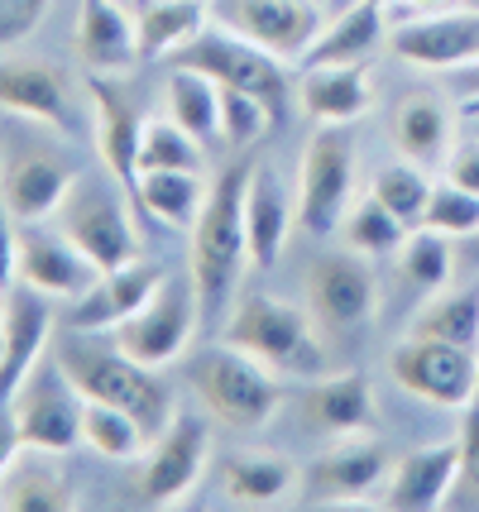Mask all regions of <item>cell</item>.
Listing matches in <instances>:
<instances>
[{"instance_id": "48", "label": "cell", "mask_w": 479, "mask_h": 512, "mask_svg": "<svg viewBox=\"0 0 479 512\" xmlns=\"http://www.w3.org/2000/svg\"><path fill=\"white\" fill-rule=\"evenodd\" d=\"M20 450H24V436H20V422H15V407L0 398V474L15 465Z\"/></svg>"}, {"instance_id": "7", "label": "cell", "mask_w": 479, "mask_h": 512, "mask_svg": "<svg viewBox=\"0 0 479 512\" xmlns=\"http://www.w3.org/2000/svg\"><path fill=\"white\" fill-rule=\"evenodd\" d=\"M297 230L336 235L355 201V134L350 125H317L297 163Z\"/></svg>"}, {"instance_id": "54", "label": "cell", "mask_w": 479, "mask_h": 512, "mask_svg": "<svg viewBox=\"0 0 479 512\" xmlns=\"http://www.w3.org/2000/svg\"><path fill=\"white\" fill-rule=\"evenodd\" d=\"M475 111H479V106H475Z\"/></svg>"}, {"instance_id": "11", "label": "cell", "mask_w": 479, "mask_h": 512, "mask_svg": "<svg viewBox=\"0 0 479 512\" xmlns=\"http://www.w3.org/2000/svg\"><path fill=\"white\" fill-rule=\"evenodd\" d=\"M388 374L393 383L412 393V398L432 402V407H470L479 388V355L451 340H432V335H403L388 350Z\"/></svg>"}, {"instance_id": "52", "label": "cell", "mask_w": 479, "mask_h": 512, "mask_svg": "<svg viewBox=\"0 0 479 512\" xmlns=\"http://www.w3.org/2000/svg\"><path fill=\"white\" fill-rule=\"evenodd\" d=\"M470 240H475V245H479V230H475V235H470Z\"/></svg>"}, {"instance_id": "31", "label": "cell", "mask_w": 479, "mask_h": 512, "mask_svg": "<svg viewBox=\"0 0 479 512\" xmlns=\"http://www.w3.org/2000/svg\"><path fill=\"white\" fill-rule=\"evenodd\" d=\"M130 192H135L139 206H144L149 216H159L163 225L192 230L206 206L211 182H206L202 173H192V168H144V173H135V187H130Z\"/></svg>"}, {"instance_id": "37", "label": "cell", "mask_w": 479, "mask_h": 512, "mask_svg": "<svg viewBox=\"0 0 479 512\" xmlns=\"http://www.w3.org/2000/svg\"><path fill=\"white\" fill-rule=\"evenodd\" d=\"M82 446L101 460H139L149 450V431L139 426L135 412L111 407V402H87L82 417Z\"/></svg>"}, {"instance_id": "51", "label": "cell", "mask_w": 479, "mask_h": 512, "mask_svg": "<svg viewBox=\"0 0 479 512\" xmlns=\"http://www.w3.org/2000/svg\"><path fill=\"white\" fill-rule=\"evenodd\" d=\"M326 5H331V10H341V5H350V0H326Z\"/></svg>"}, {"instance_id": "38", "label": "cell", "mask_w": 479, "mask_h": 512, "mask_svg": "<svg viewBox=\"0 0 479 512\" xmlns=\"http://www.w3.org/2000/svg\"><path fill=\"white\" fill-rule=\"evenodd\" d=\"M432 168H422V163H412V158H393V163H384L379 173H374V182H369V192L384 201L388 211L398 216V221L408 225V230H417L422 225V216H427V201H432Z\"/></svg>"}, {"instance_id": "4", "label": "cell", "mask_w": 479, "mask_h": 512, "mask_svg": "<svg viewBox=\"0 0 479 512\" xmlns=\"http://www.w3.org/2000/svg\"><path fill=\"white\" fill-rule=\"evenodd\" d=\"M187 388L197 393L206 417H216L221 426H235V431H259V426L274 422V412L283 407L278 374L254 355L235 350L230 340L206 345L202 355L187 364Z\"/></svg>"}, {"instance_id": "18", "label": "cell", "mask_w": 479, "mask_h": 512, "mask_svg": "<svg viewBox=\"0 0 479 512\" xmlns=\"http://www.w3.org/2000/svg\"><path fill=\"white\" fill-rule=\"evenodd\" d=\"M388 48L408 67L446 77L479 58V10H441V15L398 20L388 29Z\"/></svg>"}, {"instance_id": "46", "label": "cell", "mask_w": 479, "mask_h": 512, "mask_svg": "<svg viewBox=\"0 0 479 512\" xmlns=\"http://www.w3.org/2000/svg\"><path fill=\"white\" fill-rule=\"evenodd\" d=\"M15 259H20V216L0 197V283H15Z\"/></svg>"}, {"instance_id": "47", "label": "cell", "mask_w": 479, "mask_h": 512, "mask_svg": "<svg viewBox=\"0 0 479 512\" xmlns=\"http://www.w3.org/2000/svg\"><path fill=\"white\" fill-rule=\"evenodd\" d=\"M446 91L456 96L460 111H475L479 106V58L475 63H465V67H456V72H446Z\"/></svg>"}, {"instance_id": "3", "label": "cell", "mask_w": 479, "mask_h": 512, "mask_svg": "<svg viewBox=\"0 0 479 512\" xmlns=\"http://www.w3.org/2000/svg\"><path fill=\"white\" fill-rule=\"evenodd\" d=\"M221 340H230L235 350L254 355L259 364H269L278 379H321L331 369V345L317 331V321L307 307H293L274 292H250L235 302V312L226 316Z\"/></svg>"}, {"instance_id": "26", "label": "cell", "mask_w": 479, "mask_h": 512, "mask_svg": "<svg viewBox=\"0 0 479 512\" xmlns=\"http://www.w3.org/2000/svg\"><path fill=\"white\" fill-rule=\"evenodd\" d=\"M297 106L317 125H355L374 106L369 63H321L297 72Z\"/></svg>"}, {"instance_id": "25", "label": "cell", "mask_w": 479, "mask_h": 512, "mask_svg": "<svg viewBox=\"0 0 479 512\" xmlns=\"http://www.w3.org/2000/svg\"><path fill=\"white\" fill-rule=\"evenodd\" d=\"M302 422L307 431H317L326 441H341V436H365L379 407H374V388H369L365 374H321V379H307L302 388Z\"/></svg>"}, {"instance_id": "8", "label": "cell", "mask_w": 479, "mask_h": 512, "mask_svg": "<svg viewBox=\"0 0 479 512\" xmlns=\"http://www.w3.org/2000/svg\"><path fill=\"white\" fill-rule=\"evenodd\" d=\"M202 321V292L187 278H163V288L139 307L130 321H120L111 340L144 369H168L192 350V335Z\"/></svg>"}, {"instance_id": "49", "label": "cell", "mask_w": 479, "mask_h": 512, "mask_svg": "<svg viewBox=\"0 0 479 512\" xmlns=\"http://www.w3.org/2000/svg\"><path fill=\"white\" fill-rule=\"evenodd\" d=\"M460 115H465V130H475V134H479V111H460Z\"/></svg>"}, {"instance_id": "23", "label": "cell", "mask_w": 479, "mask_h": 512, "mask_svg": "<svg viewBox=\"0 0 479 512\" xmlns=\"http://www.w3.org/2000/svg\"><path fill=\"white\" fill-rule=\"evenodd\" d=\"M92 120H96V149L106 158V173L125 187H135L139 173V139L149 115L135 106V96L120 87V77L92 72Z\"/></svg>"}, {"instance_id": "24", "label": "cell", "mask_w": 479, "mask_h": 512, "mask_svg": "<svg viewBox=\"0 0 479 512\" xmlns=\"http://www.w3.org/2000/svg\"><path fill=\"white\" fill-rule=\"evenodd\" d=\"M53 335V297L29 283H10L5 297V359H0V398L10 402L15 388L29 379V369L48 355Z\"/></svg>"}, {"instance_id": "28", "label": "cell", "mask_w": 479, "mask_h": 512, "mask_svg": "<svg viewBox=\"0 0 479 512\" xmlns=\"http://www.w3.org/2000/svg\"><path fill=\"white\" fill-rule=\"evenodd\" d=\"M221 498L235 508H274L283 498H293L302 474L288 455L274 450H230L221 455Z\"/></svg>"}, {"instance_id": "13", "label": "cell", "mask_w": 479, "mask_h": 512, "mask_svg": "<svg viewBox=\"0 0 479 512\" xmlns=\"http://www.w3.org/2000/svg\"><path fill=\"white\" fill-rule=\"evenodd\" d=\"M82 178L72 154L34 139H10L0 154V197L20 221H53L72 182Z\"/></svg>"}, {"instance_id": "44", "label": "cell", "mask_w": 479, "mask_h": 512, "mask_svg": "<svg viewBox=\"0 0 479 512\" xmlns=\"http://www.w3.org/2000/svg\"><path fill=\"white\" fill-rule=\"evenodd\" d=\"M441 178L460 182L465 192H475L479 197V134L475 130H460V139L451 144V154L441 163Z\"/></svg>"}, {"instance_id": "35", "label": "cell", "mask_w": 479, "mask_h": 512, "mask_svg": "<svg viewBox=\"0 0 479 512\" xmlns=\"http://www.w3.org/2000/svg\"><path fill=\"white\" fill-rule=\"evenodd\" d=\"M336 235H341L345 249H355V254H365V259H388V254H398V249H403L408 225L398 221L384 201L369 192V197L350 201V211L341 216Z\"/></svg>"}, {"instance_id": "34", "label": "cell", "mask_w": 479, "mask_h": 512, "mask_svg": "<svg viewBox=\"0 0 479 512\" xmlns=\"http://www.w3.org/2000/svg\"><path fill=\"white\" fill-rule=\"evenodd\" d=\"M456 268H460V254L451 235H441L432 225L408 230V240L398 249V273H408V283L422 297H436L441 288H451L456 283Z\"/></svg>"}, {"instance_id": "5", "label": "cell", "mask_w": 479, "mask_h": 512, "mask_svg": "<svg viewBox=\"0 0 479 512\" xmlns=\"http://www.w3.org/2000/svg\"><path fill=\"white\" fill-rule=\"evenodd\" d=\"M374 259L355 254V249H331L317 254L307 273H302V307L312 312L317 331L326 345H355L369 335L374 312H379V278H374Z\"/></svg>"}, {"instance_id": "12", "label": "cell", "mask_w": 479, "mask_h": 512, "mask_svg": "<svg viewBox=\"0 0 479 512\" xmlns=\"http://www.w3.org/2000/svg\"><path fill=\"white\" fill-rule=\"evenodd\" d=\"M211 20L297 67L331 20V5L326 0H211Z\"/></svg>"}, {"instance_id": "2", "label": "cell", "mask_w": 479, "mask_h": 512, "mask_svg": "<svg viewBox=\"0 0 479 512\" xmlns=\"http://www.w3.org/2000/svg\"><path fill=\"white\" fill-rule=\"evenodd\" d=\"M250 158H235L216 173L206 206L192 225V283L202 292V312L221 316L235 302L240 273L250 264V235H245V182H250Z\"/></svg>"}, {"instance_id": "50", "label": "cell", "mask_w": 479, "mask_h": 512, "mask_svg": "<svg viewBox=\"0 0 479 512\" xmlns=\"http://www.w3.org/2000/svg\"><path fill=\"white\" fill-rule=\"evenodd\" d=\"M0 359H5V312H0Z\"/></svg>"}, {"instance_id": "6", "label": "cell", "mask_w": 479, "mask_h": 512, "mask_svg": "<svg viewBox=\"0 0 479 512\" xmlns=\"http://www.w3.org/2000/svg\"><path fill=\"white\" fill-rule=\"evenodd\" d=\"M168 63L197 67V72H206V77L221 82V87L250 91L259 101H269L274 115L288 111V91H297V82H288V67L293 63L274 58L269 48L250 44V39H240V34L226 29V24H206L202 34H192Z\"/></svg>"}, {"instance_id": "19", "label": "cell", "mask_w": 479, "mask_h": 512, "mask_svg": "<svg viewBox=\"0 0 479 512\" xmlns=\"http://www.w3.org/2000/svg\"><path fill=\"white\" fill-rule=\"evenodd\" d=\"M456 474H460V436L417 446V450H408L403 460H393L384 489L374 498V508H388V512L446 508V498L456 489Z\"/></svg>"}, {"instance_id": "15", "label": "cell", "mask_w": 479, "mask_h": 512, "mask_svg": "<svg viewBox=\"0 0 479 512\" xmlns=\"http://www.w3.org/2000/svg\"><path fill=\"white\" fill-rule=\"evenodd\" d=\"M206 465H211V431H206V422L197 412L178 407V417L163 426L159 436L149 441V450H144L139 489H144V498L154 508H173V503H183L187 493L202 484Z\"/></svg>"}, {"instance_id": "32", "label": "cell", "mask_w": 479, "mask_h": 512, "mask_svg": "<svg viewBox=\"0 0 479 512\" xmlns=\"http://www.w3.org/2000/svg\"><path fill=\"white\" fill-rule=\"evenodd\" d=\"M206 0H135L139 58L144 63H168L178 48L206 29Z\"/></svg>"}, {"instance_id": "36", "label": "cell", "mask_w": 479, "mask_h": 512, "mask_svg": "<svg viewBox=\"0 0 479 512\" xmlns=\"http://www.w3.org/2000/svg\"><path fill=\"white\" fill-rule=\"evenodd\" d=\"M412 335H432V340H451L479 355V288H441L427 297V307L412 316Z\"/></svg>"}, {"instance_id": "43", "label": "cell", "mask_w": 479, "mask_h": 512, "mask_svg": "<svg viewBox=\"0 0 479 512\" xmlns=\"http://www.w3.org/2000/svg\"><path fill=\"white\" fill-rule=\"evenodd\" d=\"M53 0H0V48L24 44L39 24H44Z\"/></svg>"}, {"instance_id": "16", "label": "cell", "mask_w": 479, "mask_h": 512, "mask_svg": "<svg viewBox=\"0 0 479 512\" xmlns=\"http://www.w3.org/2000/svg\"><path fill=\"white\" fill-rule=\"evenodd\" d=\"M101 268L72 245L53 221H20V259H15V283L39 288L53 302H77L92 292Z\"/></svg>"}, {"instance_id": "21", "label": "cell", "mask_w": 479, "mask_h": 512, "mask_svg": "<svg viewBox=\"0 0 479 512\" xmlns=\"http://www.w3.org/2000/svg\"><path fill=\"white\" fill-rule=\"evenodd\" d=\"M163 288V268L149 264V259H130L120 268H106L101 278L92 283V292H82L77 302H68V326L72 331H101L111 335L120 321L130 316Z\"/></svg>"}, {"instance_id": "30", "label": "cell", "mask_w": 479, "mask_h": 512, "mask_svg": "<svg viewBox=\"0 0 479 512\" xmlns=\"http://www.w3.org/2000/svg\"><path fill=\"white\" fill-rule=\"evenodd\" d=\"M0 508L5 512H68L77 508L68 474L58 465L53 450L24 446L15 465L0 474Z\"/></svg>"}, {"instance_id": "53", "label": "cell", "mask_w": 479, "mask_h": 512, "mask_svg": "<svg viewBox=\"0 0 479 512\" xmlns=\"http://www.w3.org/2000/svg\"><path fill=\"white\" fill-rule=\"evenodd\" d=\"M475 402H479V388H475Z\"/></svg>"}, {"instance_id": "41", "label": "cell", "mask_w": 479, "mask_h": 512, "mask_svg": "<svg viewBox=\"0 0 479 512\" xmlns=\"http://www.w3.org/2000/svg\"><path fill=\"white\" fill-rule=\"evenodd\" d=\"M422 225H432V230L451 235V240L460 245V240H470V235L479 230V197H475V192H465V187H460V182H451V178H436Z\"/></svg>"}, {"instance_id": "9", "label": "cell", "mask_w": 479, "mask_h": 512, "mask_svg": "<svg viewBox=\"0 0 479 512\" xmlns=\"http://www.w3.org/2000/svg\"><path fill=\"white\" fill-rule=\"evenodd\" d=\"M120 187H125V182H120ZM120 187H115V182H96V178H77L72 192L63 197V206H58V216H53V225H58L101 273L139 259V235H135L130 211H125Z\"/></svg>"}, {"instance_id": "33", "label": "cell", "mask_w": 479, "mask_h": 512, "mask_svg": "<svg viewBox=\"0 0 479 512\" xmlns=\"http://www.w3.org/2000/svg\"><path fill=\"white\" fill-rule=\"evenodd\" d=\"M163 106H168V115H173V120H178L187 134H197L202 144L221 139V82H211L206 72L168 63Z\"/></svg>"}, {"instance_id": "14", "label": "cell", "mask_w": 479, "mask_h": 512, "mask_svg": "<svg viewBox=\"0 0 479 512\" xmlns=\"http://www.w3.org/2000/svg\"><path fill=\"white\" fill-rule=\"evenodd\" d=\"M388 469V450L374 441V436H341V441H326L317 460L307 465L302 484H297V498L302 503H374L379 489H384Z\"/></svg>"}, {"instance_id": "42", "label": "cell", "mask_w": 479, "mask_h": 512, "mask_svg": "<svg viewBox=\"0 0 479 512\" xmlns=\"http://www.w3.org/2000/svg\"><path fill=\"white\" fill-rule=\"evenodd\" d=\"M460 474L446 508H479V402L460 407Z\"/></svg>"}, {"instance_id": "29", "label": "cell", "mask_w": 479, "mask_h": 512, "mask_svg": "<svg viewBox=\"0 0 479 512\" xmlns=\"http://www.w3.org/2000/svg\"><path fill=\"white\" fill-rule=\"evenodd\" d=\"M388 10L379 0H350L341 10H331L326 29L317 34V44L307 48V58L297 67H321V63H369L374 48L388 39Z\"/></svg>"}, {"instance_id": "20", "label": "cell", "mask_w": 479, "mask_h": 512, "mask_svg": "<svg viewBox=\"0 0 479 512\" xmlns=\"http://www.w3.org/2000/svg\"><path fill=\"white\" fill-rule=\"evenodd\" d=\"M460 106L451 91H432V87H417L408 91L393 111H388V139L393 149L422 168H441L451 144L460 139Z\"/></svg>"}, {"instance_id": "10", "label": "cell", "mask_w": 479, "mask_h": 512, "mask_svg": "<svg viewBox=\"0 0 479 512\" xmlns=\"http://www.w3.org/2000/svg\"><path fill=\"white\" fill-rule=\"evenodd\" d=\"M10 407H15V422H20L24 446L53 450V455H68L72 446H82L87 398H82V388L68 379V369L58 364L53 350L29 369V379L15 388Z\"/></svg>"}, {"instance_id": "1", "label": "cell", "mask_w": 479, "mask_h": 512, "mask_svg": "<svg viewBox=\"0 0 479 512\" xmlns=\"http://www.w3.org/2000/svg\"><path fill=\"white\" fill-rule=\"evenodd\" d=\"M53 355H58V364L68 369V379L82 388V398L87 402H111V407L135 412L139 426L149 431V441L178 417V402H173V393L163 388L159 369L135 364L115 340L106 345L101 331H72L68 326V331L58 335Z\"/></svg>"}, {"instance_id": "40", "label": "cell", "mask_w": 479, "mask_h": 512, "mask_svg": "<svg viewBox=\"0 0 479 512\" xmlns=\"http://www.w3.org/2000/svg\"><path fill=\"white\" fill-rule=\"evenodd\" d=\"M274 106L269 101H259L250 91L240 87H221V139H226L230 149H250L259 144L264 134L274 130Z\"/></svg>"}, {"instance_id": "22", "label": "cell", "mask_w": 479, "mask_h": 512, "mask_svg": "<svg viewBox=\"0 0 479 512\" xmlns=\"http://www.w3.org/2000/svg\"><path fill=\"white\" fill-rule=\"evenodd\" d=\"M297 225V192H288V178L274 163H254L245 182V235H250V264L274 268L293 240Z\"/></svg>"}, {"instance_id": "27", "label": "cell", "mask_w": 479, "mask_h": 512, "mask_svg": "<svg viewBox=\"0 0 479 512\" xmlns=\"http://www.w3.org/2000/svg\"><path fill=\"white\" fill-rule=\"evenodd\" d=\"M77 53L87 72L101 77H125L139 58V29L125 0H82L77 5Z\"/></svg>"}, {"instance_id": "39", "label": "cell", "mask_w": 479, "mask_h": 512, "mask_svg": "<svg viewBox=\"0 0 479 512\" xmlns=\"http://www.w3.org/2000/svg\"><path fill=\"white\" fill-rule=\"evenodd\" d=\"M144 168H192L202 173V139L187 134L173 115H149L144 139H139V173Z\"/></svg>"}, {"instance_id": "45", "label": "cell", "mask_w": 479, "mask_h": 512, "mask_svg": "<svg viewBox=\"0 0 479 512\" xmlns=\"http://www.w3.org/2000/svg\"><path fill=\"white\" fill-rule=\"evenodd\" d=\"M388 10V24L417 20V15H441V10H479V0H379Z\"/></svg>"}, {"instance_id": "17", "label": "cell", "mask_w": 479, "mask_h": 512, "mask_svg": "<svg viewBox=\"0 0 479 512\" xmlns=\"http://www.w3.org/2000/svg\"><path fill=\"white\" fill-rule=\"evenodd\" d=\"M0 111L24 115L34 125H53L63 134H72L82 125V106H77V91H72L68 72L58 63L15 58V53L0 58Z\"/></svg>"}]
</instances>
